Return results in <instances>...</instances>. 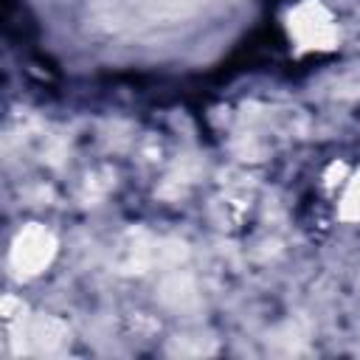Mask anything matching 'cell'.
<instances>
[{"label": "cell", "mask_w": 360, "mask_h": 360, "mask_svg": "<svg viewBox=\"0 0 360 360\" xmlns=\"http://www.w3.org/2000/svg\"><path fill=\"white\" fill-rule=\"evenodd\" d=\"M287 37L298 51H332L340 39V25L321 0H301L287 14Z\"/></svg>", "instance_id": "obj_1"}, {"label": "cell", "mask_w": 360, "mask_h": 360, "mask_svg": "<svg viewBox=\"0 0 360 360\" xmlns=\"http://www.w3.org/2000/svg\"><path fill=\"white\" fill-rule=\"evenodd\" d=\"M53 256H56V236L39 222L20 228V233L14 236L11 250H8V262L17 270V276H22V278H31V276H39L42 270H48Z\"/></svg>", "instance_id": "obj_2"}, {"label": "cell", "mask_w": 360, "mask_h": 360, "mask_svg": "<svg viewBox=\"0 0 360 360\" xmlns=\"http://www.w3.org/2000/svg\"><path fill=\"white\" fill-rule=\"evenodd\" d=\"M338 217L343 222H360V172H352L338 191Z\"/></svg>", "instance_id": "obj_3"}]
</instances>
